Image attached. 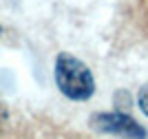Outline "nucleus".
<instances>
[{
	"mask_svg": "<svg viewBox=\"0 0 148 139\" xmlns=\"http://www.w3.org/2000/svg\"><path fill=\"white\" fill-rule=\"evenodd\" d=\"M137 104H139V108H142L144 115H148V84H144L137 93Z\"/></svg>",
	"mask_w": 148,
	"mask_h": 139,
	"instance_id": "7ed1b4c3",
	"label": "nucleus"
},
{
	"mask_svg": "<svg viewBox=\"0 0 148 139\" xmlns=\"http://www.w3.org/2000/svg\"><path fill=\"white\" fill-rule=\"evenodd\" d=\"M91 126L99 133L115 135L119 139H146L148 133L142 124H137L128 113H95L91 117Z\"/></svg>",
	"mask_w": 148,
	"mask_h": 139,
	"instance_id": "f03ea898",
	"label": "nucleus"
},
{
	"mask_svg": "<svg viewBox=\"0 0 148 139\" xmlns=\"http://www.w3.org/2000/svg\"><path fill=\"white\" fill-rule=\"evenodd\" d=\"M0 33H2V29H0Z\"/></svg>",
	"mask_w": 148,
	"mask_h": 139,
	"instance_id": "39448f33",
	"label": "nucleus"
},
{
	"mask_svg": "<svg viewBox=\"0 0 148 139\" xmlns=\"http://www.w3.org/2000/svg\"><path fill=\"white\" fill-rule=\"evenodd\" d=\"M53 75L60 93L73 102H86L95 93V79L91 68L71 53H60L56 58Z\"/></svg>",
	"mask_w": 148,
	"mask_h": 139,
	"instance_id": "f257e3e1",
	"label": "nucleus"
},
{
	"mask_svg": "<svg viewBox=\"0 0 148 139\" xmlns=\"http://www.w3.org/2000/svg\"><path fill=\"white\" fill-rule=\"evenodd\" d=\"M7 121H9V113H7V108L0 104V133L7 128Z\"/></svg>",
	"mask_w": 148,
	"mask_h": 139,
	"instance_id": "20e7f679",
	"label": "nucleus"
}]
</instances>
